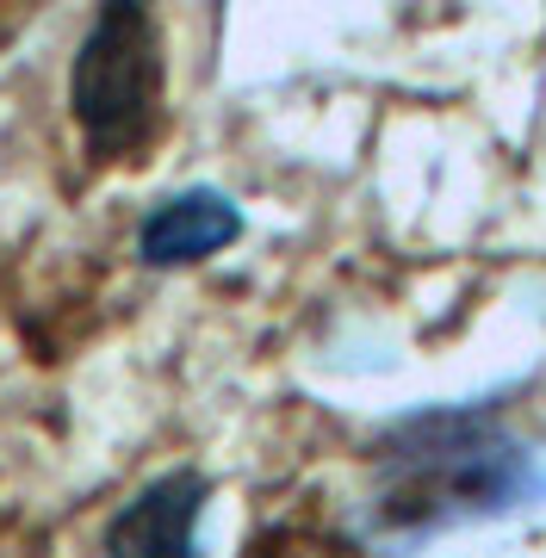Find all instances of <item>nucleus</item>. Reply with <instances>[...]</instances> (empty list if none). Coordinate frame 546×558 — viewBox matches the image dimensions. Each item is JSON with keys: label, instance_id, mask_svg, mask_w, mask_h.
Wrapping results in <instances>:
<instances>
[{"label": "nucleus", "instance_id": "nucleus-1", "mask_svg": "<svg viewBox=\"0 0 546 558\" xmlns=\"http://www.w3.org/2000/svg\"><path fill=\"white\" fill-rule=\"evenodd\" d=\"M69 106L100 161L131 156L162 119V38L143 7H100L75 50Z\"/></svg>", "mask_w": 546, "mask_h": 558}, {"label": "nucleus", "instance_id": "nucleus-2", "mask_svg": "<svg viewBox=\"0 0 546 558\" xmlns=\"http://www.w3.org/2000/svg\"><path fill=\"white\" fill-rule=\"evenodd\" d=\"M199 515H205V478L199 472H168L143 484L106 527L112 558H193L199 546Z\"/></svg>", "mask_w": 546, "mask_h": 558}, {"label": "nucleus", "instance_id": "nucleus-3", "mask_svg": "<svg viewBox=\"0 0 546 558\" xmlns=\"http://www.w3.org/2000/svg\"><path fill=\"white\" fill-rule=\"evenodd\" d=\"M236 236H243V211L211 186H186L137 223V255L149 267H186V260L230 248Z\"/></svg>", "mask_w": 546, "mask_h": 558}]
</instances>
